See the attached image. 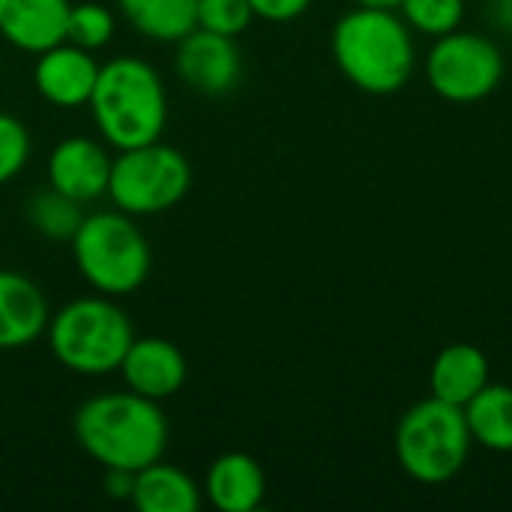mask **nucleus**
I'll return each instance as SVG.
<instances>
[{"label":"nucleus","mask_w":512,"mask_h":512,"mask_svg":"<svg viewBox=\"0 0 512 512\" xmlns=\"http://www.w3.org/2000/svg\"><path fill=\"white\" fill-rule=\"evenodd\" d=\"M474 438L465 411L435 396L411 405L393 432V453L402 471L426 486L450 483L471 459Z\"/></svg>","instance_id":"423d86ee"},{"label":"nucleus","mask_w":512,"mask_h":512,"mask_svg":"<svg viewBox=\"0 0 512 512\" xmlns=\"http://www.w3.org/2000/svg\"><path fill=\"white\" fill-rule=\"evenodd\" d=\"M99 66L93 51L78 48L72 42H57L54 48L36 54L33 66V84L39 96L48 105L57 108H81L90 102V93L96 87Z\"/></svg>","instance_id":"9d476101"},{"label":"nucleus","mask_w":512,"mask_h":512,"mask_svg":"<svg viewBox=\"0 0 512 512\" xmlns=\"http://www.w3.org/2000/svg\"><path fill=\"white\" fill-rule=\"evenodd\" d=\"M30 159V132L27 126L0 111V186L15 180L21 174V168L27 165Z\"/></svg>","instance_id":"b1692460"},{"label":"nucleus","mask_w":512,"mask_h":512,"mask_svg":"<svg viewBox=\"0 0 512 512\" xmlns=\"http://www.w3.org/2000/svg\"><path fill=\"white\" fill-rule=\"evenodd\" d=\"M402 18L414 33L423 36H444L462 27L465 18V0H399Z\"/></svg>","instance_id":"412c9836"},{"label":"nucleus","mask_w":512,"mask_h":512,"mask_svg":"<svg viewBox=\"0 0 512 512\" xmlns=\"http://www.w3.org/2000/svg\"><path fill=\"white\" fill-rule=\"evenodd\" d=\"M51 321L42 288L15 270H0V351H18L45 336Z\"/></svg>","instance_id":"ddd939ff"},{"label":"nucleus","mask_w":512,"mask_h":512,"mask_svg":"<svg viewBox=\"0 0 512 512\" xmlns=\"http://www.w3.org/2000/svg\"><path fill=\"white\" fill-rule=\"evenodd\" d=\"M132 486H135V474L132 471H105V495L114 501H129L132 498Z\"/></svg>","instance_id":"a878e982"},{"label":"nucleus","mask_w":512,"mask_h":512,"mask_svg":"<svg viewBox=\"0 0 512 512\" xmlns=\"http://www.w3.org/2000/svg\"><path fill=\"white\" fill-rule=\"evenodd\" d=\"M252 18L255 12L249 0H198V27L222 36H240Z\"/></svg>","instance_id":"5701e85b"},{"label":"nucleus","mask_w":512,"mask_h":512,"mask_svg":"<svg viewBox=\"0 0 512 512\" xmlns=\"http://www.w3.org/2000/svg\"><path fill=\"white\" fill-rule=\"evenodd\" d=\"M87 105L99 135L114 150L159 141L168 120V96L159 72L132 54L99 66Z\"/></svg>","instance_id":"7ed1b4c3"},{"label":"nucleus","mask_w":512,"mask_h":512,"mask_svg":"<svg viewBox=\"0 0 512 512\" xmlns=\"http://www.w3.org/2000/svg\"><path fill=\"white\" fill-rule=\"evenodd\" d=\"M126 381V390L162 402L171 399L174 393H180V387L186 384L189 366L183 351L162 339V336H135L120 369H117Z\"/></svg>","instance_id":"9b49d317"},{"label":"nucleus","mask_w":512,"mask_h":512,"mask_svg":"<svg viewBox=\"0 0 512 512\" xmlns=\"http://www.w3.org/2000/svg\"><path fill=\"white\" fill-rule=\"evenodd\" d=\"M120 15L153 42H180L198 27V0H117Z\"/></svg>","instance_id":"a211bd4d"},{"label":"nucleus","mask_w":512,"mask_h":512,"mask_svg":"<svg viewBox=\"0 0 512 512\" xmlns=\"http://www.w3.org/2000/svg\"><path fill=\"white\" fill-rule=\"evenodd\" d=\"M489 18L501 30L512 33V0H489Z\"/></svg>","instance_id":"bb28decb"},{"label":"nucleus","mask_w":512,"mask_h":512,"mask_svg":"<svg viewBox=\"0 0 512 512\" xmlns=\"http://www.w3.org/2000/svg\"><path fill=\"white\" fill-rule=\"evenodd\" d=\"M129 504L138 512H198L204 492L192 474L159 459L135 474Z\"/></svg>","instance_id":"f3484780"},{"label":"nucleus","mask_w":512,"mask_h":512,"mask_svg":"<svg viewBox=\"0 0 512 512\" xmlns=\"http://www.w3.org/2000/svg\"><path fill=\"white\" fill-rule=\"evenodd\" d=\"M468 432L477 447L492 453H512V387L486 384L465 408Z\"/></svg>","instance_id":"6ab92c4d"},{"label":"nucleus","mask_w":512,"mask_h":512,"mask_svg":"<svg viewBox=\"0 0 512 512\" xmlns=\"http://www.w3.org/2000/svg\"><path fill=\"white\" fill-rule=\"evenodd\" d=\"M69 0H0V36L27 54H42L66 39Z\"/></svg>","instance_id":"4468645a"},{"label":"nucleus","mask_w":512,"mask_h":512,"mask_svg":"<svg viewBox=\"0 0 512 512\" xmlns=\"http://www.w3.org/2000/svg\"><path fill=\"white\" fill-rule=\"evenodd\" d=\"M192 186L189 159L168 144H141L117 150L111 159L108 198L129 216H156L177 207Z\"/></svg>","instance_id":"0eeeda50"},{"label":"nucleus","mask_w":512,"mask_h":512,"mask_svg":"<svg viewBox=\"0 0 512 512\" xmlns=\"http://www.w3.org/2000/svg\"><path fill=\"white\" fill-rule=\"evenodd\" d=\"M72 258L81 279L105 297L138 291L150 276V243L123 210L84 213L72 234Z\"/></svg>","instance_id":"39448f33"},{"label":"nucleus","mask_w":512,"mask_h":512,"mask_svg":"<svg viewBox=\"0 0 512 512\" xmlns=\"http://www.w3.org/2000/svg\"><path fill=\"white\" fill-rule=\"evenodd\" d=\"M255 18H264V21H273V24H285V21H294L300 18L312 0H249Z\"/></svg>","instance_id":"393cba45"},{"label":"nucleus","mask_w":512,"mask_h":512,"mask_svg":"<svg viewBox=\"0 0 512 512\" xmlns=\"http://www.w3.org/2000/svg\"><path fill=\"white\" fill-rule=\"evenodd\" d=\"M423 69L429 87L441 99L453 105H474L492 96L504 81V54L489 36L459 27L435 39Z\"/></svg>","instance_id":"6e6552de"},{"label":"nucleus","mask_w":512,"mask_h":512,"mask_svg":"<svg viewBox=\"0 0 512 512\" xmlns=\"http://www.w3.org/2000/svg\"><path fill=\"white\" fill-rule=\"evenodd\" d=\"M48 348L54 360L87 378H102L120 369L135 330L129 315L105 294L75 297L60 312L51 315L48 327Z\"/></svg>","instance_id":"20e7f679"},{"label":"nucleus","mask_w":512,"mask_h":512,"mask_svg":"<svg viewBox=\"0 0 512 512\" xmlns=\"http://www.w3.org/2000/svg\"><path fill=\"white\" fill-rule=\"evenodd\" d=\"M201 492L204 501L219 512H252L264 504L267 477L249 453H225L207 468Z\"/></svg>","instance_id":"2eb2a0df"},{"label":"nucleus","mask_w":512,"mask_h":512,"mask_svg":"<svg viewBox=\"0 0 512 512\" xmlns=\"http://www.w3.org/2000/svg\"><path fill=\"white\" fill-rule=\"evenodd\" d=\"M357 6H384V9H396L399 0H354Z\"/></svg>","instance_id":"cd10ccee"},{"label":"nucleus","mask_w":512,"mask_h":512,"mask_svg":"<svg viewBox=\"0 0 512 512\" xmlns=\"http://www.w3.org/2000/svg\"><path fill=\"white\" fill-rule=\"evenodd\" d=\"M492 381V366L486 351L468 342H453L438 351L429 369V390L435 399L465 408Z\"/></svg>","instance_id":"dca6fc26"},{"label":"nucleus","mask_w":512,"mask_h":512,"mask_svg":"<svg viewBox=\"0 0 512 512\" xmlns=\"http://www.w3.org/2000/svg\"><path fill=\"white\" fill-rule=\"evenodd\" d=\"M114 30H117V18L108 6L75 3L69 12V24H66V42L87 48V51H99L114 39Z\"/></svg>","instance_id":"4be33fe9"},{"label":"nucleus","mask_w":512,"mask_h":512,"mask_svg":"<svg viewBox=\"0 0 512 512\" xmlns=\"http://www.w3.org/2000/svg\"><path fill=\"white\" fill-rule=\"evenodd\" d=\"M24 213H27L30 228L48 240H72V234L78 231V225L84 219L81 204L51 186L33 192Z\"/></svg>","instance_id":"aec40b11"},{"label":"nucleus","mask_w":512,"mask_h":512,"mask_svg":"<svg viewBox=\"0 0 512 512\" xmlns=\"http://www.w3.org/2000/svg\"><path fill=\"white\" fill-rule=\"evenodd\" d=\"M108 177L111 156L93 138H63L48 156V186L78 201L81 207L108 192Z\"/></svg>","instance_id":"f8f14e48"},{"label":"nucleus","mask_w":512,"mask_h":512,"mask_svg":"<svg viewBox=\"0 0 512 512\" xmlns=\"http://www.w3.org/2000/svg\"><path fill=\"white\" fill-rule=\"evenodd\" d=\"M174 66L180 81H186V87L204 96H222L237 87L243 72V57L240 48L234 45V36L195 27L177 42Z\"/></svg>","instance_id":"1a4fd4ad"},{"label":"nucleus","mask_w":512,"mask_h":512,"mask_svg":"<svg viewBox=\"0 0 512 512\" xmlns=\"http://www.w3.org/2000/svg\"><path fill=\"white\" fill-rule=\"evenodd\" d=\"M339 72L363 93L390 96L402 90L417 66L414 30L396 9L357 6L345 12L330 36Z\"/></svg>","instance_id":"f03ea898"},{"label":"nucleus","mask_w":512,"mask_h":512,"mask_svg":"<svg viewBox=\"0 0 512 512\" xmlns=\"http://www.w3.org/2000/svg\"><path fill=\"white\" fill-rule=\"evenodd\" d=\"M78 447L105 471H132L159 462L168 450V417L159 402L132 390L90 396L72 417Z\"/></svg>","instance_id":"f257e3e1"}]
</instances>
